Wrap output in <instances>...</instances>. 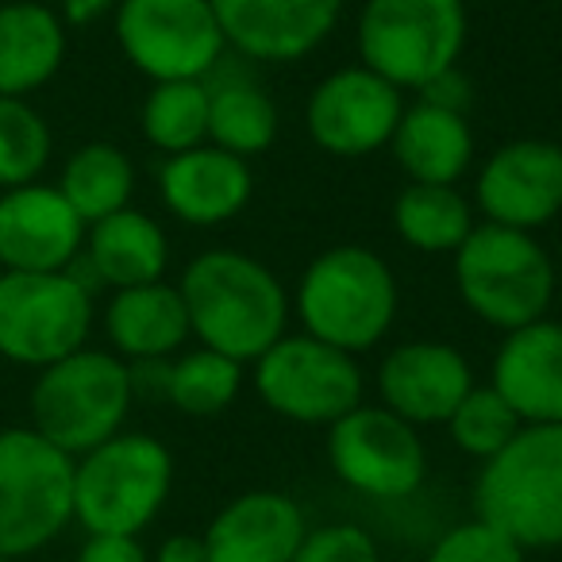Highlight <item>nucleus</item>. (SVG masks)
I'll return each instance as SVG.
<instances>
[{
  "mask_svg": "<svg viewBox=\"0 0 562 562\" xmlns=\"http://www.w3.org/2000/svg\"><path fill=\"white\" fill-rule=\"evenodd\" d=\"M132 401V367L116 351L81 347L40 370L32 385V428L78 459L124 431Z\"/></svg>",
  "mask_w": 562,
  "mask_h": 562,
  "instance_id": "obj_6",
  "label": "nucleus"
},
{
  "mask_svg": "<svg viewBox=\"0 0 562 562\" xmlns=\"http://www.w3.org/2000/svg\"><path fill=\"white\" fill-rule=\"evenodd\" d=\"M474 390V374L459 347L439 339L397 344L378 367V405L397 413L413 428L447 424L459 401Z\"/></svg>",
  "mask_w": 562,
  "mask_h": 562,
  "instance_id": "obj_16",
  "label": "nucleus"
},
{
  "mask_svg": "<svg viewBox=\"0 0 562 562\" xmlns=\"http://www.w3.org/2000/svg\"><path fill=\"white\" fill-rule=\"evenodd\" d=\"M308 524L301 505L281 490L232 497L201 531L209 562H293Z\"/></svg>",
  "mask_w": 562,
  "mask_h": 562,
  "instance_id": "obj_19",
  "label": "nucleus"
},
{
  "mask_svg": "<svg viewBox=\"0 0 562 562\" xmlns=\"http://www.w3.org/2000/svg\"><path fill=\"white\" fill-rule=\"evenodd\" d=\"M520 428L524 420L513 413V405L493 385H474L459 401V408L447 416V431H451L454 447L477 462L493 459Z\"/></svg>",
  "mask_w": 562,
  "mask_h": 562,
  "instance_id": "obj_31",
  "label": "nucleus"
},
{
  "mask_svg": "<svg viewBox=\"0 0 562 562\" xmlns=\"http://www.w3.org/2000/svg\"><path fill=\"white\" fill-rule=\"evenodd\" d=\"M78 258L93 273L97 285H109L116 293L162 281L166 266H170V239L158 220L127 204V209L86 227V247Z\"/></svg>",
  "mask_w": 562,
  "mask_h": 562,
  "instance_id": "obj_21",
  "label": "nucleus"
},
{
  "mask_svg": "<svg viewBox=\"0 0 562 562\" xmlns=\"http://www.w3.org/2000/svg\"><path fill=\"white\" fill-rule=\"evenodd\" d=\"M104 331H109L112 351L127 362L170 359L193 339L181 290L166 281L112 293L104 308Z\"/></svg>",
  "mask_w": 562,
  "mask_h": 562,
  "instance_id": "obj_22",
  "label": "nucleus"
},
{
  "mask_svg": "<svg viewBox=\"0 0 562 562\" xmlns=\"http://www.w3.org/2000/svg\"><path fill=\"white\" fill-rule=\"evenodd\" d=\"M424 562H528V551L513 536L474 516L443 531Z\"/></svg>",
  "mask_w": 562,
  "mask_h": 562,
  "instance_id": "obj_32",
  "label": "nucleus"
},
{
  "mask_svg": "<svg viewBox=\"0 0 562 562\" xmlns=\"http://www.w3.org/2000/svg\"><path fill=\"white\" fill-rule=\"evenodd\" d=\"M86 247V220L58 186H20L0 193V266L24 273L66 270Z\"/></svg>",
  "mask_w": 562,
  "mask_h": 562,
  "instance_id": "obj_17",
  "label": "nucleus"
},
{
  "mask_svg": "<svg viewBox=\"0 0 562 562\" xmlns=\"http://www.w3.org/2000/svg\"><path fill=\"white\" fill-rule=\"evenodd\" d=\"M74 520V454L35 428L0 431V554L27 559Z\"/></svg>",
  "mask_w": 562,
  "mask_h": 562,
  "instance_id": "obj_8",
  "label": "nucleus"
},
{
  "mask_svg": "<svg viewBox=\"0 0 562 562\" xmlns=\"http://www.w3.org/2000/svg\"><path fill=\"white\" fill-rule=\"evenodd\" d=\"M143 139L166 158L209 143V89L204 81H155L139 112Z\"/></svg>",
  "mask_w": 562,
  "mask_h": 562,
  "instance_id": "obj_28",
  "label": "nucleus"
},
{
  "mask_svg": "<svg viewBox=\"0 0 562 562\" xmlns=\"http://www.w3.org/2000/svg\"><path fill=\"white\" fill-rule=\"evenodd\" d=\"M132 189H135V166L112 143H86V147H78L66 158L63 178H58V193L86 220V227L112 216V212L127 209L132 204Z\"/></svg>",
  "mask_w": 562,
  "mask_h": 562,
  "instance_id": "obj_27",
  "label": "nucleus"
},
{
  "mask_svg": "<svg viewBox=\"0 0 562 562\" xmlns=\"http://www.w3.org/2000/svg\"><path fill=\"white\" fill-rule=\"evenodd\" d=\"M112 16L124 58L150 81H204L224 63L212 0H120Z\"/></svg>",
  "mask_w": 562,
  "mask_h": 562,
  "instance_id": "obj_11",
  "label": "nucleus"
},
{
  "mask_svg": "<svg viewBox=\"0 0 562 562\" xmlns=\"http://www.w3.org/2000/svg\"><path fill=\"white\" fill-rule=\"evenodd\" d=\"M331 474L347 490L378 501L413 497L428 477L420 428L385 405H359L328 428Z\"/></svg>",
  "mask_w": 562,
  "mask_h": 562,
  "instance_id": "obj_12",
  "label": "nucleus"
},
{
  "mask_svg": "<svg viewBox=\"0 0 562 562\" xmlns=\"http://www.w3.org/2000/svg\"><path fill=\"white\" fill-rule=\"evenodd\" d=\"M196 344L235 362H255L290 328V293L247 250H204L178 281Z\"/></svg>",
  "mask_w": 562,
  "mask_h": 562,
  "instance_id": "obj_1",
  "label": "nucleus"
},
{
  "mask_svg": "<svg viewBox=\"0 0 562 562\" xmlns=\"http://www.w3.org/2000/svg\"><path fill=\"white\" fill-rule=\"evenodd\" d=\"M474 201L490 224L539 232L562 216V147L551 139H513L477 170Z\"/></svg>",
  "mask_w": 562,
  "mask_h": 562,
  "instance_id": "obj_14",
  "label": "nucleus"
},
{
  "mask_svg": "<svg viewBox=\"0 0 562 562\" xmlns=\"http://www.w3.org/2000/svg\"><path fill=\"white\" fill-rule=\"evenodd\" d=\"M255 390L281 420L331 428L339 416L362 405V367L355 355L305 336H285L255 359Z\"/></svg>",
  "mask_w": 562,
  "mask_h": 562,
  "instance_id": "obj_10",
  "label": "nucleus"
},
{
  "mask_svg": "<svg viewBox=\"0 0 562 562\" xmlns=\"http://www.w3.org/2000/svg\"><path fill=\"white\" fill-rule=\"evenodd\" d=\"M0 562H16V559H4V554H0Z\"/></svg>",
  "mask_w": 562,
  "mask_h": 562,
  "instance_id": "obj_38",
  "label": "nucleus"
},
{
  "mask_svg": "<svg viewBox=\"0 0 562 562\" xmlns=\"http://www.w3.org/2000/svg\"><path fill=\"white\" fill-rule=\"evenodd\" d=\"M78 562H150L139 536H89L78 551Z\"/></svg>",
  "mask_w": 562,
  "mask_h": 562,
  "instance_id": "obj_35",
  "label": "nucleus"
},
{
  "mask_svg": "<svg viewBox=\"0 0 562 562\" xmlns=\"http://www.w3.org/2000/svg\"><path fill=\"white\" fill-rule=\"evenodd\" d=\"M393 227L401 243L424 255H454L474 232V209L454 186H420L408 181L393 201Z\"/></svg>",
  "mask_w": 562,
  "mask_h": 562,
  "instance_id": "obj_26",
  "label": "nucleus"
},
{
  "mask_svg": "<svg viewBox=\"0 0 562 562\" xmlns=\"http://www.w3.org/2000/svg\"><path fill=\"white\" fill-rule=\"evenodd\" d=\"M474 508L524 551L562 547V424H524L485 459Z\"/></svg>",
  "mask_w": 562,
  "mask_h": 562,
  "instance_id": "obj_3",
  "label": "nucleus"
},
{
  "mask_svg": "<svg viewBox=\"0 0 562 562\" xmlns=\"http://www.w3.org/2000/svg\"><path fill=\"white\" fill-rule=\"evenodd\" d=\"M66 24L40 0L0 4V97H27L58 74Z\"/></svg>",
  "mask_w": 562,
  "mask_h": 562,
  "instance_id": "obj_24",
  "label": "nucleus"
},
{
  "mask_svg": "<svg viewBox=\"0 0 562 562\" xmlns=\"http://www.w3.org/2000/svg\"><path fill=\"white\" fill-rule=\"evenodd\" d=\"M50 158V127L24 97H0V189L40 181Z\"/></svg>",
  "mask_w": 562,
  "mask_h": 562,
  "instance_id": "obj_30",
  "label": "nucleus"
},
{
  "mask_svg": "<svg viewBox=\"0 0 562 562\" xmlns=\"http://www.w3.org/2000/svg\"><path fill=\"white\" fill-rule=\"evenodd\" d=\"M293 562H382L374 536L355 524H324L308 528Z\"/></svg>",
  "mask_w": 562,
  "mask_h": 562,
  "instance_id": "obj_33",
  "label": "nucleus"
},
{
  "mask_svg": "<svg viewBox=\"0 0 562 562\" xmlns=\"http://www.w3.org/2000/svg\"><path fill=\"white\" fill-rule=\"evenodd\" d=\"M454 285L470 313L497 331H516L547 316L554 301V262L536 232L474 224L454 250Z\"/></svg>",
  "mask_w": 562,
  "mask_h": 562,
  "instance_id": "obj_5",
  "label": "nucleus"
},
{
  "mask_svg": "<svg viewBox=\"0 0 562 562\" xmlns=\"http://www.w3.org/2000/svg\"><path fill=\"white\" fill-rule=\"evenodd\" d=\"M93 331V293L70 270H0V359L50 367L81 351Z\"/></svg>",
  "mask_w": 562,
  "mask_h": 562,
  "instance_id": "obj_9",
  "label": "nucleus"
},
{
  "mask_svg": "<svg viewBox=\"0 0 562 562\" xmlns=\"http://www.w3.org/2000/svg\"><path fill=\"white\" fill-rule=\"evenodd\" d=\"M227 47L247 63H301L331 40L344 0H212Z\"/></svg>",
  "mask_w": 562,
  "mask_h": 562,
  "instance_id": "obj_15",
  "label": "nucleus"
},
{
  "mask_svg": "<svg viewBox=\"0 0 562 562\" xmlns=\"http://www.w3.org/2000/svg\"><path fill=\"white\" fill-rule=\"evenodd\" d=\"M416 101L436 104V109H447V112H462V116H467V109L474 104V89H470L467 74H462L459 66H451V70L436 74L428 86L416 89Z\"/></svg>",
  "mask_w": 562,
  "mask_h": 562,
  "instance_id": "obj_34",
  "label": "nucleus"
},
{
  "mask_svg": "<svg viewBox=\"0 0 562 562\" xmlns=\"http://www.w3.org/2000/svg\"><path fill=\"white\" fill-rule=\"evenodd\" d=\"M397 278L378 250L362 243L328 247L305 266L293 308L305 336L347 355H367L390 336L397 321Z\"/></svg>",
  "mask_w": 562,
  "mask_h": 562,
  "instance_id": "obj_2",
  "label": "nucleus"
},
{
  "mask_svg": "<svg viewBox=\"0 0 562 562\" xmlns=\"http://www.w3.org/2000/svg\"><path fill=\"white\" fill-rule=\"evenodd\" d=\"M390 150L408 181L420 186H454L474 162V132L462 112H447L416 101L401 112Z\"/></svg>",
  "mask_w": 562,
  "mask_h": 562,
  "instance_id": "obj_23",
  "label": "nucleus"
},
{
  "mask_svg": "<svg viewBox=\"0 0 562 562\" xmlns=\"http://www.w3.org/2000/svg\"><path fill=\"white\" fill-rule=\"evenodd\" d=\"M462 0H367L359 12V58L390 86L420 89L436 74L459 66L467 47Z\"/></svg>",
  "mask_w": 562,
  "mask_h": 562,
  "instance_id": "obj_7",
  "label": "nucleus"
},
{
  "mask_svg": "<svg viewBox=\"0 0 562 562\" xmlns=\"http://www.w3.org/2000/svg\"><path fill=\"white\" fill-rule=\"evenodd\" d=\"M401 112H405L401 89L359 63L328 74L308 93L305 132L328 155L367 158L390 147L393 132L401 124Z\"/></svg>",
  "mask_w": 562,
  "mask_h": 562,
  "instance_id": "obj_13",
  "label": "nucleus"
},
{
  "mask_svg": "<svg viewBox=\"0 0 562 562\" xmlns=\"http://www.w3.org/2000/svg\"><path fill=\"white\" fill-rule=\"evenodd\" d=\"M243 390V362L196 347L186 351L166 367V397L178 413L186 416H220L235 405Z\"/></svg>",
  "mask_w": 562,
  "mask_h": 562,
  "instance_id": "obj_29",
  "label": "nucleus"
},
{
  "mask_svg": "<svg viewBox=\"0 0 562 562\" xmlns=\"http://www.w3.org/2000/svg\"><path fill=\"white\" fill-rule=\"evenodd\" d=\"M150 562H209V547H204V536L178 531V536H166L162 543H158Z\"/></svg>",
  "mask_w": 562,
  "mask_h": 562,
  "instance_id": "obj_36",
  "label": "nucleus"
},
{
  "mask_svg": "<svg viewBox=\"0 0 562 562\" xmlns=\"http://www.w3.org/2000/svg\"><path fill=\"white\" fill-rule=\"evenodd\" d=\"M158 193L181 224L216 227L235 220L250 204L255 173L247 158L201 143V147L166 158L158 170Z\"/></svg>",
  "mask_w": 562,
  "mask_h": 562,
  "instance_id": "obj_18",
  "label": "nucleus"
},
{
  "mask_svg": "<svg viewBox=\"0 0 562 562\" xmlns=\"http://www.w3.org/2000/svg\"><path fill=\"white\" fill-rule=\"evenodd\" d=\"M173 490V454L162 439L120 431L74 459V520L89 536H139Z\"/></svg>",
  "mask_w": 562,
  "mask_h": 562,
  "instance_id": "obj_4",
  "label": "nucleus"
},
{
  "mask_svg": "<svg viewBox=\"0 0 562 562\" xmlns=\"http://www.w3.org/2000/svg\"><path fill=\"white\" fill-rule=\"evenodd\" d=\"M490 385L524 424H562V324L536 321L505 331L490 367Z\"/></svg>",
  "mask_w": 562,
  "mask_h": 562,
  "instance_id": "obj_20",
  "label": "nucleus"
},
{
  "mask_svg": "<svg viewBox=\"0 0 562 562\" xmlns=\"http://www.w3.org/2000/svg\"><path fill=\"white\" fill-rule=\"evenodd\" d=\"M120 0H63V24L66 27H89L97 20H104L109 12H116Z\"/></svg>",
  "mask_w": 562,
  "mask_h": 562,
  "instance_id": "obj_37",
  "label": "nucleus"
},
{
  "mask_svg": "<svg viewBox=\"0 0 562 562\" xmlns=\"http://www.w3.org/2000/svg\"><path fill=\"white\" fill-rule=\"evenodd\" d=\"M209 89V143L224 147L239 158H255L278 139V104L273 97L258 86L250 74L232 70L224 78L220 70H212L204 78Z\"/></svg>",
  "mask_w": 562,
  "mask_h": 562,
  "instance_id": "obj_25",
  "label": "nucleus"
}]
</instances>
